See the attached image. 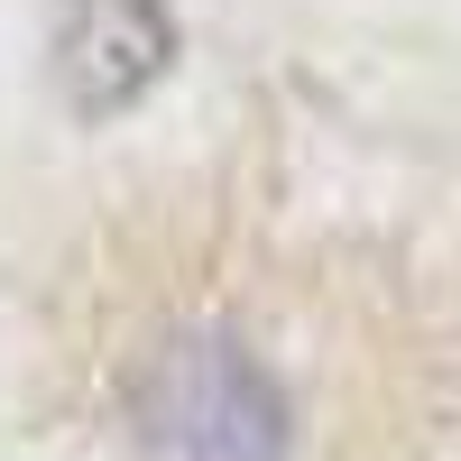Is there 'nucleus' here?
<instances>
[{
  "label": "nucleus",
  "mask_w": 461,
  "mask_h": 461,
  "mask_svg": "<svg viewBox=\"0 0 461 461\" xmlns=\"http://www.w3.org/2000/svg\"><path fill=\"white\" fill-rule=\"evenodd\" d=\"M130 434L148 461H286V397L240 341L176 332L130 369Z\"/></svg>",
  "instance_id": "1"
},
{
  "label": "nucleus",
  "mask_w": 461,
  "mask_h": 461,
  "mask_svg": "<svg viewBox=\"0 0 461 461\" xmlns=\"http://www.w3.org/2000/svg\"><path fill=\"white\" fill-rule=\"evenodd\" d=\"M167 56H176L167 0H56V84L84 121L139 102L167 74Z\"/></svg>",
  "instance_id": "2"
}]
</instances>
